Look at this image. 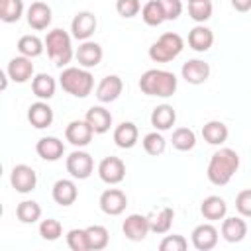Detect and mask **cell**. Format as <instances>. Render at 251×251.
I'll list each match as a JSON object with an SVG mask.
<instances>
[{"instance_id":"obj_26","label":"cell","mask_w":251,"mask_h":251,"mask_svg":"<svg viewBox=\"0 0 251 251\" xmlns=\"http://www.w3.org/2000/svg\"><path fill=\"white\" fill-rule=\"evenodd\" d=\"M149 120H151V126H153L157 131H167V129H171V127L175 126V122H176V112H175V108H173L171 104H159V106L153 108Z\"/></svg>"},{"instance_id":"obj_34","label":"cell","mask_w":251,"mask_h":251,"mask_svg":"<svg viewBox=\"0 0 251 251\" xmlns=\"http://www.w3.org/2000/svg\"><path fill=\"white\" fill-rule=\"evenodd\" d=\"M16 218L22 224H35L41 218V206L35 200H22L16 206Z\"/></svg>"},{"instance_id":"obj_43","label":"cell","mask_w":251,"mask_h":251,"mask_svg":"<svg viewBox=\"0 0 251 251\" xmlns=\"http://www.w3.org/2000/svg\"><path fill=\"white\" fill-rule=\"evenodd\" d=\"M235 210L243 218H251V188H245L237 192L235 196Z\"/></svg>"},{"instance_id":"obj_44","label":"cell","mask_w":251,"mask_h":251,"mask_svg":"<svg viewBox=\"0 0 251 251\" xmlns=\"http://www.w3.org/2000/svg\"><path fill=\"white\" fill-rule=\"evenodd\" d=\"M161 6H163V12H165V18L169 22H175L178 20V16L182 14V2L180 0H159Z\"/></svg>"},{"instance_id":"obj_39","label":"cell","mask_w":251,"mask_h":251,"mask_svg":"<svg viewBox=\"0 0 251 251\" xmlns=\"http://www.w3.org/2000/svg\"><path fill=\"white\" fill-rule=\"evenodd\" d=\"M39 235H41V239H45V241H57V239L63 235V226H61V222L55 220V218L41 220V224H39Z\"/></svg>"},{"instance_id":"obj_31","label":"cell","mask_w":251,"mask_h":251,"mask_svg":"<svg viewBox=\"0 0 251 251\" xmlns=\"http://www.w3.org/2000/svg\"><path fill=\"white\" fill-rule=\"evenodd\" d=\"M43 49H45V41L39 39L37 35L27 33V35H22V37L18 39V51H20V55H24V57L35 59V57H39V55L43 53Z\"/></svg>"},{"instance_id":"obj_18","label":"cell","mask_w":251,"mask_h":251,"mask_svg":"<svg viewBox=\"0 0 251 251\" xmlns=\"http://www.w3.org/2000/svg\"><path fill=\"white\" fill-rule=\"evenodd\" d=\"M6 73H8L10 80H14L18 84H24L29 78H33V63H31L29 57L18 55V57L10 59V63L6 67Z\"/></svg>"},{"instance_id":"obj_15","label":"cell","mask_w":251,"mask_h":251,"mask_svg":"<svg viewBox=\"0 0 251 251\" xmlns=\"http://www.w3.org/2000/svg\"><path fill=\"white\" fill-rule=\"evenodd\" d=\"M75 57H76V61H78L80 67H84V69H94V67L100 65V61H102V57H104V51H102L100 43L86 39V41H82V43L76 47Z\"/></svg>"},{"instance_id":"obj_22","label":"cell","mask_w":251,"mask_h":251,"mask_svg":"<svg viewBox=\"0 0 251 251\" xmlns=\"http://www.w3.org/2000/svg\"><path fill=\"white\" fill-rule=\"evenodd\" d=\"M51 196L59 206H71L78 198V188L73 178H59L51 188Z\"/></svg>"},{"instance_id":"obj_32","label":"cell","mask_w":251,"mask_h":251,"mask_svg":"<svg viewBox=\"0 0 251 251\" xmlns=\"http://www.w3.org/2000/svg\"><path fill=\"white\" fill-rule=\"evenodd\" d=\"M141 20H143L147 25H151V27H157V25H161L163 22H167L161 2H159V0H149V2H145L143 8H141Z\"/></svg>"},{"instance_id":"obj_28","label":"cell","mask_w":251,"mask_h":251,"mask_svg":"<svg viewBox=\"0 0 251 251\" xmlns=\"http://www.w3.org/2000/svg\"><path fill=\"white\" fill-rule=\"evenodd\" d=\"M227 135H229V129L220 120H210L202 126V137L210 145H224L227 141Z\"/></svg>"},{"instance_id":"obj_13","label":"cell","mask_w":251,"mask_h":251,"mask_svg":"<svg viewBox=\"0 0 251 251\" xmlns=\"http://www.w3.org/2000/svg\"><path fill=\"white\" fill-rule=\"evenodd\" d=\"M25 18H27V24L31 29L35 31H43L51 25V20H53V12H51V6L37 0V2H31V6L27 8L25 12Z\"/></svg>"},{"instance_id":"obj_6","label":"cell","mask_w":251,"mask_h":251,"mask_svg":"<svg viewBox=\"0 0 251 251\" xmlns=\"http://www.w3.org/2000/svg\"><path fill=\"white\" fill-rule=\"evenodd\" d=\"M94 171V159L90 153L82 151V149H75L73 153H69L67 157V173L73 176V178H78V180H84L92 175Z\"/></svg>"},{"instance_id":"obj_5","label":"cell","mask_w":251,"mask_h":251,"mask_svg":"<svg viewBox=\"0 0 251 251\" xmlns=\"http://www.w3.org/2000/svg\"><path fill=\"white\" fill-rule=\"evenodd\" d=\"M182 49H184V39L175 31H167L149 47V57L155 63H169L176 59L182 53Z\"/></svg>"},{"instance_id":"obj_2","label":"cell","mask_w":251,"mask_h":251,"mask_svg":"<svg viewBox=\"0 0 251 251\" xmlns=\"http://www.w3.org/2000/svg\"><path fill=\"white\" fill-rule=\"evenodd\" d=\"M176 86H178V78L175 76V73L165 69H149L139 78V90L147 96L169 98L176 92Z\"/></svg>"},{"instance_id":"obj_9","label":"cell","mask_w":251,"mask_h":251,"mask_svg":"<svg viewBox=\"0 0 251 251\" xmlns=\"http://www.w3.org/2000/svg\"><path fill=\"white\" fill-rule=\"evenodd\" d=\"M122 231L129 241H143L147 237V233L151 231L149 216H143V214L126 216V220L122 224Z\"/></svg>"},{"instance_id":"obj_33","label":"cell","mask_w":251,"mask_h":251,"mask_svg":"<svg viewBox=\"0 0 251 251\" xmlns=\"http://www.w3.org/2000/svg\"><path fill=\"white\" fill-rule=\"evenodd\" d=\"M86 235H88V247H90V251H102L110 243V233L100 224L88 226L86 227Z\"/></svg>"},{"instance_id":"obj_16","label":"cell","mask_w":251,"mask_h":251,"mask_svg":"<svg viewBox=\"0 0 251 251\" xmlns=\"http://www.w3.org/2000/svg\"><path fill=\"white\" fill-rule=\"evenodd\" d=\"M180 75L188 84L198 86V84H204L210 78V65L206 61H202V59H188L182 65Z\"/></svg>"},{"instance_id":"obj_40","label":"cell","mask_w":251,"mask_h":251,"mask_svg":"<svg viewBox=\"0 0 251 251\" xmlns=\"http://www.w3.org/2000/svg\"><path fill=\"white\" fill-rule=\"evenodd\" d=\"M67 245H69L73 251H90L86 227H84V229H80V227L69 229V231H67Z\"/></svg>"},{"instance_id":"obj_24","label":"cell","mask_w":251,"mask_h":251,"mask_svg":"<svg viewBox=\"0 0 251 251\" xmlns=\"http://www.w3.org/2000/svg\"><path fill=\"white\" fill-rule=\"evenodd\" d=\"M84 120L90 124L92 131L98 133V135L110 131V127H112V114L104 106H92V108H88Z\"/></svg>"},{"instance_id":"obj_10","label":"cell","mask_w":251,"mask_h":251,"mask_svg":"<svg viewBox=\"0 0 251 251\" xmlns=\"http://www.w3.org/2000/svg\"><path fill=\"white\" fill-rule=\"evenodd\" d=\"M96 25H98V20L92 12H88V10L76 12L71 22V35L78 41H86L96 31Z\"/></svg>"},{"instance_id":"obj_37","label":"cell","mask_w":251,"mask_h":251,"mask_svg":"<svg viewBox=\"0 0 251 251\" xmlns=\"http://www.w3.org/2000/svg\"><path fill=\"white\" fill-rule=\"evenodd\" d=\"M143 149H145V153L147 155H153V157H159V155H163L165 153V149H167V139L163 137V133L161 131H149V133H145L143 135Z\"/></svg>"},{"instance_id":"obj_1","label":"cell","mask_w":251,"mask_h":251,"mask_svg":"<svg viewBox=\"0 0 251 251\" xmlns=\"http://www.w3.org/2000/svg\"><path fill=\"white\" fill-rule=\"evenodd\" d=\"M239 155L235 149H229V147H222L218 149L212 157H210V163H208V169H206V176L212 184L216 186H226L233 175L237 173L239 169Z\"/></svg>"},{"instance_id":"obj_3","label":"cell","mask_w":251,"mask_h":251,"mask_svg":"<svg viewBox=\"0 0 251 251\" xmlns=\"http://www.w3.org/2000/svg\"><path fill=\"white\" fill-rule=\"evenodd\" d=\"M59 84L75 98H86L94 88V76L84 67H65L59 75Z\"/></svg>"},{"instance_id":"obj_4","label":"cell","mask_w":251,"mask_h":251,"mask_svg":"<svg viewBox=\"0 0 251 251\" xmlns=\"http://www.w3.org/2000/svg\"><path fill=\"white\" fill-rule=\"evenodd\" d=\"M45 49H47V55L51 59V63L59 69L67 67L71 63V59L75 57V51H73V35L67 33L65 29L61 27H55L51 31H47L45 35Z\"/></svg>"},{"instance_id":"obj_46","label":"cell","mask_w":251,"mask_h":251,"mask_svg":"<svg viewBox=\"0 0 251 251\" xmlns=\"http://www.w3.org/2000/svg\"><path fill=\"white\" fill-rule=\"evenodd\" d=\"M188 2H192V0H188Z\"/></svg>"},{"instance_id":"obj_25","label":"cell","mask_w":251,"mask_h":251,"mask_svg":"<svg viewBox=\"0 0 251 251\" xmlns=\"http://www.w3.org/2000/svg\"><path fill=\"white\" fill-rule=\"evenodd\" d=\"M200 214L204 216V220L208 222H218V220H224L226 214H227V204L222 196H206L200 204Z\"/></svg>"},{"instance_id":"obj_14","label":"cell","mask_w":251,"mask_h":251,"mask_svg":"<svg viewBox=\"0 0 251 251\" xmlns=\"http://www.w3.org/2000/svg\"><path fill=\"white\" fill-rule=\"evenodd\" d=\"M218 239H220V231L212 224H200L190 233V241H192L194 249H198V251L214 249L218 245Z\"/></svg>"},{"instance_id":"obj_27","label":"cell","mask_w":251,"mask_h":251,"mask_svg":"<svg viewBox=\"0 0 251 251\" xmlns=\"http://www.w3.org/2000/svg\"><path fill=\"white\" fill-rule=\"evenodd\" d=\"M139 139V129L133 122H122L114 129V143L120 149H131Z\"/></svg>"},{"instance_id":"obj_8","label":"cell","mask_w":251,"mask_h":251,"mask_svg":"<svg viewBox=\"0 0 251 251\" xmlns=\"http://www.w3.org/2000/svg\"><path fill=\"white\" fill-rule=\"evenodd\" d=\"M10 184L16 188V192L27 194V192L35 190V186H37V173L29 165L20 163L10 173Z\"/></svg>"},{"instance_id":"obj_20","label":"cell","mask_w":251,"mask_h":251,"mask_svg":"<svg viewBox=\"0 0 251 251\" xmlns=\"http://www.w3.org/2000/svg\"><path fill=\"white\" fill-rule=\"evenodd\" d=\"M222 237L227 243H239L245 239L247 235V222L243 220V216H229L224 218L222 222Z\"/></svg>"},{"instance_id":"obj_38","label":"cell","mask_w":251,"mask_h":251,"mask_svg":"<svg viewBox=\"0 0 251 251\" xmlns=\"http://www.w3.org/2000/svg\"><path fill=\"white\" fill-rule=\"evenodd\" d=\"M214 6L212 0H192L188 2V16L196 22V24H204L212 18Z\"/></svg>"},{"instance_id":"obj_35","label":"cell","mask_w":251,"mask_h":251,"mask_svg":"<svg viewBox=\"0 0 251 251\" xmlns=\"http://www.w3.org/2000/svg\"><path fill=\"white\" fill-rule=\"evenodd\" d=\"M24 16V0H0V20L4 24H16Z\"/></svg>"},{"instance_id":"obj_23","label":"cell","mask_w":251,"mask_h":251,"mask_svg":"<svg viewBox=\"0 0 251 251\" xmlns=\"http://www.w3.org/2000/svg\"><path fill=\"white\" fill-rule=\"evenodd\" d=\"M212 45H214V31L204 24H196L188 31V47L194 49L196 53H206Z\"/></svg>"},{"instance_id":"obj_17","label":"cell","mask_w":251,"mask_h":251,"mask_svg":"<svg viewBox=\"0 0 251 251\" xmlns=\"http://www.w3.org/2000/svg\"><path fill=\"white\" fill-rule=\"evenodd\" d=\"M122 90H124L122 78L118 75H108V76H104L98 82V86H96V98L102 104H110V102H114V100L120 98Z\"/></svg>"},{"instance_id":"obj_12","label":"cell","mask_w":251,"mask_h":251,"mask_svg":"<svg viewBox=\"0 0 251 251\" xmlns=\"http://www.w3.org/2000/svg\"><path fill=\"white\" fill-rule=\"evenodd\" d=\"M98 204L106 216H120V214H124V210L127 206V196L120 188H108L100 194Z\"/></svg>"},{"instance_id":"obj_7","label":"cell","mask_w":251,"mask_h":251,"mask_svg":"<svg viewBox=\"0 0 251 251\" xmlns=\"http://www.w3.org/2000/svg\"><path fill=\"white\" fill-rule=\"evenodd\" d=\"M98 176L106 184H120L126 178V163L120 157H104L98 163Z\"/></svg>"},{"instance_id":"obj_36","label":"cell","mask_w":251,"mask_h":251,"mask_svg":"<svg viewBox=\"0 0 251 251\" xmlns=\"http://www.w3.org/2000/svg\"><path fill=\"white\" fill-rule=\"evenodd\" d=\"M171 143L176 151H190L196 145V133L190 127H176L173 131Z\"/></svg>"},{"instance_id":"obj_45","label":"cell","mask_w":251,"mask_h":251,"mask_svg":"<svg viewBox=\"0 0 251 251\" xmlns=\"http://www.w3.org/2000/svg\"><path fill=\"white\" fill-rule=\"evenodd\" d=\"M231 6L237 12H249L251 10V0H231Z\"/></svg>"},{"instance_id":"obj_41","label":"cell","mask_w":251,"mask_h":251,"mask_svg":"<svg viewBox=\"0 0 251 251\" xmlns=\"http://www.w3.org/2000/svg\"><path fill=\"white\" fill-rule=\"evenodd\" d=\"M188 247V241L184 235H178V233H173V235H165L159 243V249L161 251H186Z\"/></svg>"},{"instance_id":"obj_21","label":"cell","mask_w":251,"mask_h":251,"mask_svg":"<svg viewBox=\"0 0 251 251\" xmlns=\"http://www.w3.org/2000/svg\"><path fill=\"white\" fill-rule=\"evenodd\" d=\"M35 153L43 161H51L53 163V161H59L65 155V143L55 135H47V137H41L35 143Z\"/></svg>"},{"instance_id":"obj_30","label":"cell","mask_w":251,"mask_h":251,"mask_svg":"<svg viewBox=\"0 0 251 251\" xmlns=\"http://www.w3.org/2000/svg\"><path fill=\"white\" fill-rule=\"evenodd\" d=\"M173 220H175V210H173L171 206H163L155 216H149L151 231L157 233V235L169 233V229H171V226H173Z\"/></svg>"},{"instance_id":"obj_29","label":"cell","mask_w":251,"mask_h":251,"mask_svg":"<svg viewBox=\"0 0 251 251\" xmlns=\"http://www.w3.org/2000/svg\"><path fill=\"white\" fill-rule=\"evenodd\" d=\"M55 90H57V80L51 75L39 73L31 78V92L39 100H51L55 96Z\"/></svg>"},{"instance_id":"obj_19","label":"cell","mask_w":251,"mask_h":251,"mask_svg":"<svg viewBox=\"0 0 251 251\" xmlns=\"http://www.w3.org/2000/svg\"><path fill=\"white\" fill-rule=\"evenodd\" d=\"M27 120L35 129H45L53 124L55 114H53V108L45 100H37L27 108Z\"/></svg>"},{"instance_id":"obj_11","label":"cell","mask_w":251,"mask_h":251,"mask_svg":"<svg viewBox=\"0 0 251 251\" xmlns=\"http://www.w3.org/2000/svg\"><path fill=\"white\" fill-rule=\"evenodd\" d=\"M92 135H94V131L86 120H73L65 127V139L78 149L86 147L92 141Z\"/></svg>"},{"instance_id":"obj_42","label":"cell","mask_w":251,"mask_h":251,"mask_svg":"<svg viewBox=\"0 0 251 251\" xmlns=\"http://www.w3.org/2000/svg\"><path fill=\"white\" fill-rule=\"evenodd\" d=\"M116 12L122 18H135L141 12V2L139 0H116Z\"/></svg>"}]
</instances>
